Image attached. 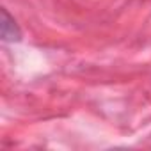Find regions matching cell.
Listing matches in <instances>:
<instances>
[{
  "mask_svg": "<svg viewBox=\"0 0 151 151\" xmlns=\"http://www.w3.org/2000/svg\"><path fill=\"white\" fill-rule=\"evenodd\" d=\"M20 37H22V32H20L16 22L9 16V13L6 9H2V39L14 43V41H20Z\"/></svg>",
  "mask_w": 151,
  "mask_h": 151,
  "instance_id": "obj_1",
  "label": "cell"
}]
</instances>
